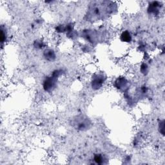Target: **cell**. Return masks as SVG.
<instances>
[{"instance_id": "obj_1", "label": "cell", "mask_w": 165, "mask_h": 165, "mask_svg": "<svg viewBox=\"0 0 165 165\" xmlns=\"http://www.w3.org/2000/svg\"><path fill=\"white\" fill-rule=\"evenodd\" d=\"M63 74V70L61 69L55 70L52 74L45 78L43 81V87L45 92H51L56 88L58 79L59 76Z\"/></svg>"}, {"instance_id": "obj_2", "label": "cell", "mask_w": 165, "mask_h": 165, "mask_svg": "<svg viewBox=\"0 0 165 165\" xmlns=\"http://www.w3.org/2000/svg\"><path fill=\"white\" fill-rule=\"evenodd\" d=\"M104 82V77L102 75L95 76L91 82V86L94 90H99L102 87Z\"/></svg>"}, {"instance_id": "obj_3", "label": "cell", "mask_w": 165, "mask_h": 165, "mask_svg": "<svg viewBox=\"0 0 165 165\" xmlns=\"http://www.w3.org/2000/svg\"><path fill=\"white\" fill-rule=\"evenodd\" d=\"M160 7V3L158 2H153L151 3L148 7V13L153 14L154 15H157L159 13V9Z\"/></svg>"}, {"instance_id": "obj_4", "label": "cell", "mask_w": 165, "mask_h": 165, "mask_svg": "<svg viewBox=\"0 0 165 165\" xmlns=\"http://www.w3.org/2000/svg\"><path fill=\"white\" fill-rule=\"evenodd\" d=\"M43 57L45 60L48 61H53L56 58V55L55 52L52 49H47L43 52Z\"/></svg>"}, {"instance_id": "obj_5", "label": "cell", "mask_w": 165, "mask_h": 165, "mask_svg": "<svg viewBox=\"0 0 165 165\" xmlns=\"http://www.w3.org/2000/svg\"><path fill=\"white\" fill-rule=\"evenodd\" d=\"M120 39L122 42L130 43L132 39V36L130 33V32L128 30L123 31L120 36Z\"/></svg>"}, {"instance_id": "obj_6", "label": "cell", "mask_w": 165, "mask_h": 165, "mask_svg": "<svg viewBox=\"0 0 165 165\" xmlns=\"http://www.w3.org/2000/svg\"><path fill=\"white\" fill-rule=\"evenodd\" d=\"M127 86V81L124 77H120L116 81V86L119 89H125Z\"/></svg>"}, {"instance_id": "obj_7", "label": "cell", "mask_w": 165, "mask_h": 165, "mask_svg": "<svg viewBox=\"0 0 165 165\" xmlns=\"http://www.w3.org/2000/svg\"><path fill=\"white\" fill-rule=\"evenodd\" d=\"M94 161H95V163L101 164L104 163L105 158L101 154H95L94 157Z\"/></svg>"}, {"instance_id": "obj_8", "label": "cell", "mask_w": 165, "mask_h": 165, "mask_svg": "<svg viewBox=\"0 0 165 165\" xmlns=\"http://www.w3.org/2000/svg\"><path fill=\"white\" fill-rule=\"evenodd\" d=\"M1 31H2L1 42H2V44H3L4 42H5V41L7 40V31H6V30H5V29L3 28V26H2Z\"/></svg>"}, {"instance_id": "obj_9", "label": "cell", "mask_w": 165, "mask_h": 165, "mask_svg": "<svg viewBox=\"0 0 165 165\" xmlns=\"http://www.w3.org/2000/svg\"><path fill=\"white\" fill-rule=\"evenodd\" d=\"M44 43L42 41L36 40L34 43V47L38 49H41L43 47Z\"/></svg>"}, {"instance_id": "obj_10", "label": "cell", "mask_w": 165, "mask_h": 165, "mask_svg": "<svg viewBox=\"0 0 165 165\" xmlns=\"http://www.w3.org/2000/svg\"><path fill=\"white\" fill-rule=\"evenodd\" d=\"M159 130L161 134L164 135V121L162 120L159 124Z\"/></svg>"}, {"instance_id": "obj_11", "label": "cell", "mask_w": 165, "mask_h": 165, "mask_svg": "<svg viewBox=\"0 0 165 165\" xmlns=\"http://www.w3.org/2000/svg\"><path fill=\"white\" fill-rule=\"evenodd\" d=\"M148 66L147 65H146V63H143L141 66V72L142 74H146L148 73Z\"/></svg>"}]
</instances>
